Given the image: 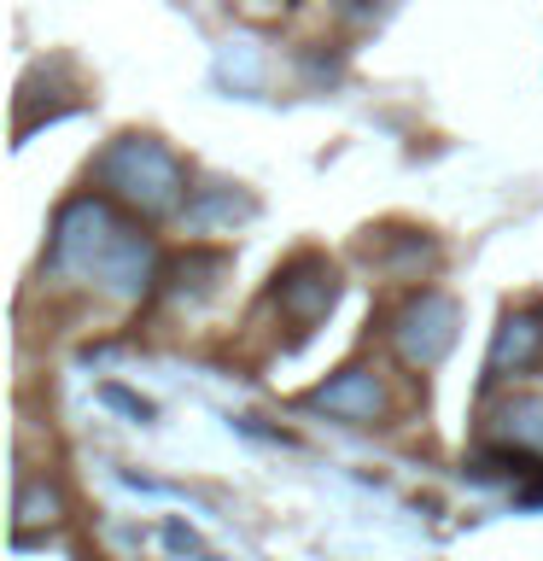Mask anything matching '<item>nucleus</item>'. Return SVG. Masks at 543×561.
Here are the masks:
<instances>
[{"instance_id": "obj_1", "label": "nucleus", "mask_w": 543, "mask_h": 561, "mask_svg": "<svg viewBox=\"0 0 543 561\" xmlns=\"http://www.w3.org/2000/svg\"><path fill=\"white\" fill-rule=\"evenodd\" d=\"M47 275L77 280V287L112 298V305H140L152 293V280H164L152 234L112 193H77V199L59 205L47 234Z\"/></svg>"}, {"instance_id": "obj_6", "label": "nucleus", "mask_w": 543, "mask_h": 561, "mask_svg": "<svg viewBox=\"0 0 543 561\" xmlns=\"http://www.w3.org/2000/svg\"><path fill=\"white\" fill-rule=\"evenodd\" d=\"M485 445L497 450V468L543 462V398H508L485 421Z\"/></svg>"}, {"instance_id": "obj_5", "label": "nucleus", "mask_w": 543, "mask_h": 561, "mask_svg": "<svg viewBox=\"0 0 543 561\" xmlns=\"http://www.w3.org/2000/svg\"><path fill=\"white\" fill-rule=\"evenodd\" d=\"M339 305V270H333L327 257H292L287 270L275 275V310L287 316L298 333H310L315 322H327V310Z\"/></svg>"}, {"instance_id": "obj_10", "label": "nucleus", "mask_w": 543, "mask_h": 561, "mask_svg": "<svg viewBox=\"0 0 543 561\" xmlns=\"http://www.w3.org/2000/svg\"><path fill=\"white\" fill-rule=\"evenodd\" d=\"M100 398L112 403V410H123V415H135V421H152V403H140L135 392H123V386H100Z\"/></svg>"}, {"instance_id": "obj_9", "label": "nucleus", "mask_w": 543, "mask_h": 561, "mask_svg": "<svg viewBox=\"0 0 543 561\" xmlns=\"http://www.w3.org/2000/svg\"><path fill=\"white\" fill-rule=\"evenodd\" d=\"M65 520V497L47 480H24L18 491V538H30V526H59Z\"/></svg>"}, {"instance_id": "obj_4", "label": "nucleus", "mask_w": 543, "mask_h": 561, "mask_svg": "<svg viewBox=\"0 0 543 561\" xmlns=\"http://www.w3.org/2000/svg\"><path fill=\"white\" fill-rule=\"evenodd\" d=\"M304 410L327 415V421H345V427H380L385 410H392V398H385V380L374 375L368 363H350L339 368L333 380L310 386L304 392Z\"/></svg>"}, {"instance_id": "obj_8", "label": "nucleus", "mask_w": 543, "mask_h": 561, "mask_svg": "<svg viewBox=\"0 0 543 561\" xmlns=\"http://www.w3.org/2000/svg\"><path fill=\"white\" fill-rule=\"evenodd\" d=\"M217 275H228V252H187L182 263L164 270V293L170 298H205L217 287Z\"/></svg>"}, {"instance_id": "obj_11", "label": "nucleus", "mask_w": 543, "mask_h": 561, "mask_svg": "<svg viewBox=\"0 0 543 561\" xmlns=\"http://www.w3.org/2000/svg\"><path fill=\"white\" fill-rule=\"evenodd\" d=\"M164 543H170V550H199V538H193V533H182V526H170V533H164Z\"/></svg>"}, {"instance_id": "obj_7", "label": "nucleus", "mask_w": 543, "mask_h": 561, "mask_svg": "<svg viewBox=\"0 0 543 561\" xmlns=\"http://www.w3.org/2000/svg\"><path fill=\"white\" fill-rule=\"evenodd\" d=\"M532 368H543V305H525L515 316H502L497 340L485 351V386L520 380V375H532Z\"/></svg>"}, {"instance_id": "obj_2", "label": "nucleus", "mask_w": 543, "mask_h": 561, "mask_svg": "<svg viewBox=\"0 0 543 561\" xmlns=\"http://www.w3.org/2000/svg\"><path fill=\"white\" fill-rule=\"evenodd\" d=\"M94 182L140 222H164L187 205V164L158 135H117L94 158Z\"/></svg>"}, {"instance_id": "obj_3", "label": "nucleus", "mask_w": 543, "mask_h": 561, "mask_svg": "<svg viewBox=\"0 0 543 561\" xmlns=\"http://www.w3.org/2000/svg\"><path fill=\"white\" fill-rule=\"evenodd\" d=\"M455 333H462V305H455L450 293H438V287H415V293L397 305L392 328H385V340H392V351H397L403 368L427 375V368H438V363L455 351Z\"/></svg>"}]
</instances>
